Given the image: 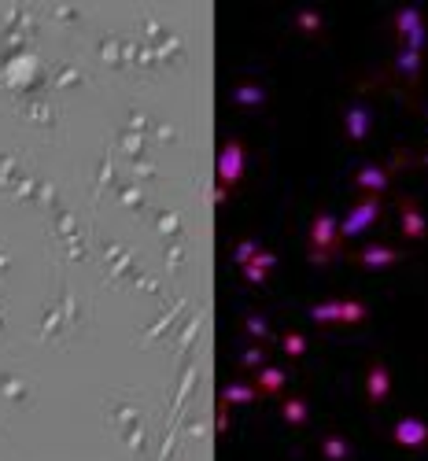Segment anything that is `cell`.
<instances>
[{
    "label": "cell",
    "mask_w": 428,
    "mask_h": 461,
    "mask_svg": "<svg viewBox=\"0 0 428 461\" xmlns=\"http://www.w3.org/2000/svg\"><path fill=\"white\" fill-rule=\"evenodd\" d=\"M285 417H288L292 424H303V421H307V406H303V399H288V402H285Z\"/></svg>",
    "instance_id": "obj_11"
},
{
    "label": "cell",
    "mask_w": 428,
    "mask_h": 461,
    "mask_svg": "<svg viewBox=\"0 0 428 461\" xmlns=\"http://www.w3.org/2000/svg\"><path fill=\"white\" fill-rule=\"evenodd\" d=\"M248 328H251V333H255V336H266V325H262L258 318H251V321H248Z\"/></svg>",
    "instance_id": "obj_17"
},
{
    "label": "cell",
    "mask_w": 428,
    "mask_h": 461,
    "mask_svg": "<svg viewBox=\"0 0 428 461\" xmlns=\"http://www.w3.org/2000/svg\"><path fill=\"white\" fill-rule=\"evenodd\" d=\"M303 347H307V340H303L299 333H288V336H285V351H288L292 358H295V354H303Z\"/></svg>",
    "instance_id": "obj_13"
},
{
    "label": "cell",
    "mask_w": 428,
    "mask_h": 461,
    "mask_svg": "<svg viewBox=\"0 0 428 461\" xmlns=\"http://www.w3.org/2000/svg\"><path fill=\"white\" fill-rule=\"evenodd\" d=\"M314 318L325 321V318H333V321H358V318H366V306L362 303H321L314 306Z\"/></svg>",
    "instance_id": "obj_3"
},
{
    "label": "cell",
    "mask_w": 428,
    "mask_h": 461,
    "mask_svg": "<svg viewBox=\"0 0 428 461\" xmlns=\"http://www.w3.org/2000/svg\"><path fill=\"white\" fill-rule=\"evenodd\" d=\"M240 100H248V104H255V100H258V89H255V85H248V89H240Z\"/></svg>",
    "instance_id": "obj_16"
},
{
    "label": "cell",
    "mask_w": 428,
    "mask_h": 461,
    "mask_svg": "<svg viewBox=\"0 0 428 461\" xmlns=\"http://www.w3.org/2000/svg\"><path fill=\"white\" fill-rule=\"evenodd\" d=\"M395 439H399L403 447H424L428 443V424H421L414 417H403L399 424H395Z\"/></svg>",
    "instance_id": "obj_4"
},
{
    "label": "cell",
    "mask_w": 428,
    "mask_h": 461,
    "mask_svg": "<svg viewBox=\"0 0 428 461\" xmlns=\"http://www.w3.org/2000/svg\"><path fill=\"white\" fill-rule=\"evenodd\" d=\"M366 384H369V399H373V402H381L384 395L391 391V376H388V369H384V366H373Z\"/></svg>",
    "instance_id": "obj_7"
},
{
    "label": "cell",
    "mask_w": 428,
    "mask_h": 461,
    "mask_svg": "<svg viewBox=\"0 0 428 461\" xmlns=\"http://www.w3.org/2000/svg\"><path fill=\"white\" fill-rule=\"evenodd\" d=\"M325 454L328 457H343V454H347V447H343V439H325Z\"/></svg>",
    "instance_id": "obj_14"
},
{
    "label": "cell",
    "mask_w": 428,
    "mask_h": 461,
    "mask_svg": "<svg viewBox=\"0 0 428 461\" xmlns=\"http://www.w3.org/2000/svg\"><path fill=\"white\" fill-rule=\"evenodd\" d=\"M237 170H240V144H229L225 162H222V174H225V181H237Z\"/></svg>",
    "instance_id": "obj_10"
},
{
    "label": "cell",
    "mask_w": 428,
    "mask_h": 461,
    "mask_svg": "<svg viewBox=\"0 0 428 461\" xmlns=\"http://www.w3.org/2000/svg\"><path fill=\"white\" fill-rule=\"evenodd\" d=\"M336 240H340V225L333 222V214H318L314 229H310V244H314V258L321 262L325 255L336 251Z\"/></svg>",
    "instance_id": "obj_1"
},
{
    "label": "cell",
    "mask_w": 428,
    "mask_h": 461,
    "mask_svg": "<svg viewBox=\"0 0 428 461\" xmlns=\"http://www.w3.org/2000/svg\"><path fill=\"white\" fill-rule=\"evenodd\" d=\"M421 162H428V155H421Z\"/></svg>",
    "instance_id": "obj_19"
},
{
    "label": "cell",
    "mask_w": 428,
    "mask_h": 461,
    "mask_svg": "<svg viewBox=\"0 0 428 461\" xmlns=\"http://www.w3.org/2000/svg\"><path fill=\"white\" fill-rule=\"evenodd\" d=\"M258 388L270 391V395H277V391L285 388V373H281V369H262V373H258Z\"/></svg>",
    "instance_id": "obj_9"
},
{
    "label": "cell",
    "mask_w": 428,
    "mask_h": 461,
    "mask_svg": "<svg viewBox=\"0 0 428 461\" xmlns=\"http://www.w3.org/2000/svg\"><path fill=\"white\" fill-rule=\"evenodd\" d=\"M251 395H255L251 388H229V399H233V402H237V399H244V402H248Z\"/></svg>",
    "instance_id": "obj_15"
},
{
    "label": "cell",
    "mask_w": 428,
    "mask_h": 461,
    "mask_svg": "<svg viewBox=\"0 0 428 461\" xmlns=\"http://www.w3.org/2000/svg\"><path fill=\"white\" fill-rule=\"evenodd\" d=\"M355 258L366 262V266H384V262H395V258H399V251L384 248V244H373V248H362Z\"/></svg>",
    "instance_id": "obj_6"
},
{
    "label": "cell",
    "mask_w": 428,
    "mask_h": 461,
    "mask_svg": "<svg viewBox=\"0 0 428 461\" xmlns=\"http://www.w3.org/2000/svg\"><path fill=\"white\" fill-rule=\"evenodd\" d=\"M258 361H262V351H248V354H244V366H258Z\"/></svg>",
    "instance_id": "obj_18"
},
{
    "label": "cell",
    "mask_w": 428,
    "mask_h": 461,
    "mask_svg": "<svg viewBox=\"0 0 428 461\" xmlns=\"http://www.w3.org/2000/svg\"><path fill=\"white\" fill-rule=\"evenodd\" d=\"M376 210H381V200H376V196H369V200H362V203H358V207L347 214V222L340 225V233H343V237H355L358 229H366V225L376 218Z\"/></svg>",
    "instance_id": "obj_2"
},
{
    "label": "cell",
    "mask_w": 428,
    "mask_h": 461,
    "mask_svg": "<svg viewBox=\"0 0 428 461\" xmlns=\"http://www.w3.org/2000/svg\"><path fill=\"white\" fill-rule=\"evenodd\" d=\"M428 233V225H424V218H421V210L410 203V200H403V237L406 240H421Z\"/></svg>",
    "instance_id": "obj_5"
},
{
    "label": "cell",
    "mask_w": 428,
    "mask_h": 461,
    "mask_svg": "<svg viewBox=\"0 0 428 461\" xmlns=\"http://www.w3.org/2000/svg\"><path fill=\"white\" fill-rule=\"evenodd\" d=\"M388 185H391V170H384V167H373V170H362V174H358V188L381 192V188H388Z\"/></svg>",
    "instance_id": "obj_8"
},
{
    "label": "cell",
    "mask_w": 428,
    "mask_h": 461,
    "mask_svg": "<svg viewBox=\"0 0 428 461\" xmlns=\"http://www.w3.org/2000/svg\"><path fill=\"white\" fill-rule=\"evenodd\" d=\"M366 129H369V114L355 107V111H351V137H362Z\"/></svg>",
    "instance_id": "obj_12"
}]
</instances>
